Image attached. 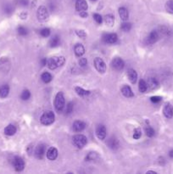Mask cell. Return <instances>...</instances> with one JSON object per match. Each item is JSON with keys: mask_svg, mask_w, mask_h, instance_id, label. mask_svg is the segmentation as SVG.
I'll list each match as a JSON object with an SVG mask.
<instances>
[{"mask_svg": "<svg viewBox=\"0 0 173 174\" xmlns=\"http://www.w3.org/2000/svg\"><path fill=\"white\" fill-rule=\"evenodd\" d=\"M47 158L50 161H54L58 157V150L54 147H51L47 151Z\"/></svg>", "mask_w": 173, "mask_h": 174, "instance_id": "16", "label": "cell"}, {"mask_svg": "<svg viewBox=\"0 0 173 174\" xmlns=\"http://www.w3.org/2000/svg\"><path fill=\"white\" fill-rule=\"evenodd\" d=\"M160 37V35L158 31H152L149 34V36L146 37L145 43L149 45L154 44V43H156L159 40Z\"/></svg>", "mask_w": 173, "mask_h": 174, "instance_id": "6", "label": "cell"}, {"mask_svg": "<svg viewBox=\"0 0 173 174\" xmlns=\"http://www.w3.org/2000/svg\"><path fill=\"white\" fill-rule=\"evenodd\" d=\"M75 9L78 12L86 11L87 9V4H86V0H76Z\"/></svg>", "mask_w": 173, "mask_h": 174, "instance_id": "14", "label": "cell"}, {"mask_svg": "<svg viewBox=\"0 0 173 174\" xmlns=\"http://www.w3.org/2000/svg\"><path fill=\"white\" fill-rule=\"evenodd\" d=\"M13 9H13V6H12L11 4H7L4 5V10L6 14H10V13H12V12H13Z\"/></svg>", "mask_w": 173, "mask_h": 174, "instance_id": "37", "label": "cell"}, {"mask_svg": "<svg viewBox=\"0 0 173 174\" xmlns=\"http://www.w3.org/2000/svg\"><path fill=\"white\" fill-rule=\"evenodd\" d=\"M60 37H59L58 35H55V36H53V37L50 39V41H49V46H50L51 48H55V47H58V46L60 45Z\"/></svg>", "mask_w": 173, "mask_h": 174, "instance_id": "25", "label": "cell"}, {"mask_svg": "<svg viewBox=\"0 0 173 174\" xmlns=\"http://www.w3.org/2000/svg\"><path fill=\"white\" fill-rule=\"evenodd\" d=\"M166 9L170 14H173V0H169L166 2Z\"/></svg>", "mask_w": 173, "mask_h": 174, "instance_id": "30", "label": "cell"}, {"mask_svg": "<svg viewBox=\"0 0 173 174\" xmlns=\"http://www.w3.org/2000/svg\"><path fill=\"white\" fill-rule=\"evenodd\" d=\"M75 93H77L78 95H80V96H86V95H88V94L90 93L89 91L85 90L84 89L80 88V87H76L75 89Z\"/></svg>", "mask_w": 173, "mask_h": 174, "instance_id": "29", "label": "cell"}, {"mask_svg": "<svg viewBox=\"0 0 173 174\" xmlns=\"http://www.w3.org/2000/svg\"><path fill=\"white\" fill-rule=\"evenodd\" d=\"M47 61H48V59H46V58H43V59H42L41 60V64L42 66H45L46 65H47Z\"/></svg>", "mask_w": 173, "mask_h": 174, "instance_id": "46", "label": "cell"}, {"mask_svg": "<svg viewBox=\"0 0 173 174\" xmlns=\"http://www.w3.org/2000/svg\"><path fill=\"white\" fill-rule=\"evenodd\" d=\"M104 19H105V21L106 25H108V26H113L114 22H115V17H114L113 15H111V14L106 15Z\"/></svg>", "mask_w": 173, "mask_h": 174, "instance_id": "26", "label": "cell"}, {"mask_svg": "<svg viewBox=\"0 0 173 174\" xmlns=\"http://www.w3.org/2000/svg\"><path fill=\"white\" fill-rule=\"evenodd\" d=\"M148 88L150 89L151 90L156 89L159 87V81H157V79L154 78H149L148 79V82H147Z\"/></svg>", "mask_w": 173, "mask_h": 174, "instance_id": "18", "label": "cell"}, {"mask_svg": "<svg viewBox=\"0 0 173 174\" xmlns=\"http://www.w3.org/2000/svg\"><path fill=\"white\" fill-rule=\"evenodd\" d=\"M138 89L141 93H145L148 89V85L147 82L143 79H141L139 81V84H138Z\"/></svg>", "mask_w": 173, "mask_h": 174, "instance_id": "28", "label": "cell"}, {"mask_svg": "<svg viewBox=\"0 0 173 174\" xmlns=\"http://www.w3.org/2000/svg\"><path fill=\"white\" fill-rule=\"evenodd\" d=\"M31 97V93L29 90H24L22 93H21V94H20V98H21V100H27L30 99Z\"/></svg>", "mask_w": 173, "mask_h": 174, "instance_id": "32", "label": "cell"}, {"mask_svg": "<svg viewBox=\"0 0 173 174\" xmlns=\"http://www.w3.org/2000/svg\"><path fill=\"white\" fill-rule=\"evenodd\" d=\"M73 130L76 132V133H80V132H82L83 130L85 129V127H86V123L83 121H75L74 123H73Z\"/></svg>", "mask_w": 173, "mask_h": 174, "instance_id": "15", "label": "cell"}, {"mask_svg": "<svg viewBox=\"0 0 173 174\" xmlns=\"http://www.w3.org/2000/svg\"><path fill=\"white\" fill-rule=\"evenodd\" d=\"M27 14L26 13H22L21 15H20V17H21V19H27Z\"/></svg>", "mask_w": 173, "mask_h": 174, "instance_id": "47", "label": "cell"}, {"mask_svg": "<svg viewBox=\"0 0 173 174\" xmlns=\"http://www.w3.org/2000/svg\"><path fill=\"white\" fill-rule=\"evenodd\" d=\"M119 15H120V19L122 21H127L128 16H129V14H128V10L125 7H121L119 9Z\"/></svg>", "mask_w": 173, "mask_h": 174, "instance_id": "24", "label": "cell"}, {"mask_svg": "<svg viewBox=\"0 0 173 174\" xmlns=\"http://www.w3.org/2000/svg\"><path fill=\"white\" fill-rule=\"evenodd\" d=\"M169 156L171 158H173V149H171L169 151Z\"/></svg>", "mask_w": 173, "mask_h": 174, "instance_id": "48", "label": "cell"}, {"mask_svg": "<svg viewBox=\"0 0 173 174\" xmlns=\"http://www.w3.org/2000/svg\"><path fill=\"white\" fill-rule=\"evenodd\" d=\"M107 144H108V146L109 148L112 149H117L120 147V143H119L118 139L114 137L110 138L107 142Z\"/></svg>", "mask_w": 173, "mask_h": 174, "instance_id": "17", "label": "cell"}, {"mask_svg": "<svg viewBox=\"0 0 173 174\" xmlns=\"http://www.w3.org/2000/svg\"><path fill=\"white\" fill-rule=\"evenodd\" d=\"M74 51H75V55L77 57H81L84 55L85 53V48L83 47V44H75V48H74Z\"/></svg>", "mask_w": 173, "mask_h": 174, "instance_id": "19", "label": "cell"}, {"mask_svg": "<svg viewBox=\"0 0 173 174\" xmlns=\"http://www.w3.org/2000/svg\"><path fill=\"white\" fill-rule=\"evenodd\" d=\"M94 21L98 23V24H101V23L103 22V17H102L99 14H97V13L94 14Z\"/></svg>", "mask_w": 173, "mask_h": 174, "instance_id": "41", "label": "cell"}, {"mask_svg": "<svg viewBox=\"0 0 173 174\" xmlns=\"http://www.w3.org/2000/svg\"><path fill=\"white\" fill-rule=\"evenodd\" d=\"M91 1H96V0H91Z\"/></svg>", "mask_w": 173, "mask_h": 174, "instance_id": "49", "label": "cell"}, {"mask_svg": "<svg viewBox=\"0 0 173 174\" xmlns=\"http://www.w3.org/2000/svg\"><path fill=\"white\" fill-rule=\"evenodd\" d=\"M96 135L98 139L103 140L106 137V128L104 125H98L96 128Z\"/></svg>", "mask_w": 173, "mask_h": 174, "instance_id": "10", "label": "cell"}, {"mask_svg": "<svg viewBox=\"0 0 173 174\" xmlns=\"http://www.w3.org/2000/svg\"><path fill=\"white\" fill-rule=\"evenodd\" d=\"M145 134H146V135L148 136V137L149 138H152L153 136L154 135V130L153 127H145Z\"/></svg>", "mask_w": 173, "mask_h": 174, "instance_id": "31", "label": "cell"}, {"mask_svg": "<svg viewBox=\"0 0 173 174\" xmlns=\"http://www.w3.org/2000/svg\"><path fill=\"white\" fill-rule=\"evenodd\" d=\"M75 34L81 38H85L86 37V32L84 30H76L75 31Z\"/></svg>", "mask_w": 173, "mask_h": 174, "instance_id": "40", "label": "cell"}, {"mask_svg": "<svg viewBox=\"0 0 173 174\" xmlns=\"http://www.w3.org/2000/svg\"><path fill=\"white\" fill-rule=\"evenodd\" d=\"M97 154L96 153H94V152H91V153H89L87 156H86V161H94V160H95L96 158H97Z\"/></svg>", "mask_w": 173, "mask_h": 174, "instance_id": "39", "label": "cell"}, {"mask_svg": "<svg viewBox=\"0 0 173 174\" xmlns=\"http://www.w3.org/2000/svg\"><path fill=\"white\" fill-rule=\"evenodd\" d=\"M79 65L82 67H85L87 65V59L86 58H81L79 59Z\"/></svg>", "mask_w": 173, "mask_h": 174, "instance_id": "43", "label": "cell"}, {"mask_svg": "<svg viewBox=\"0 0 173 174\" xmlns=\"http://www.w3.org/2000/svg\"><path fill=\"white\" fill-rule=\"evenodd\" d=\"M65 62V59L63 56H60V57H52L49 58L47 61V66L50 70H54L57 67L62 66Z\"/></svg>", "mask_w": 173, "mask_h": 174, "instance_id": "1", "label": "cell"}, {"mask_svg": "<svg viewBox=\"0 0 173 174\" xmlns=\"http://www.w3.org/2000/svg\"><path fill=\"white\" fill-rule=\"evenodd\" d=\"M162 98L160 96H153L150 98L151 102H153L154 104H157V103H160L161 101Z\"/></svg>", "mask_w": 173, "mask_h": 174, "instance_id": "42", "label": "cell"}, {"mask_svg": "<svg viewBox=\"0 0 173 174\" xmlns=\"http://www.w3.org/2000/svg\"><path fill=\"white\" fill-rule=\"evenodd\" d=\"M12 163H13V166L15 167V171H17V172H21L25 168V162L22 158H20L19 156H15L12 161Z\"/></svg>", "mask_w": 173, "mask_h": 174, "instance_id": "7", "label": "cell"}, {"mask_svg": "<svg viewBox=\"0 0 173 174\" xmlns=\"http://www.w3.org/2000/svg\"><path fill=\"white\" fill-rule=\"evenodd\" d=\"M9 93V87L7 84L0 86V98H6Z\"/></svg>", "mask_w": 173, "mask_h": 174, "instance_id": "21", "label": "cell"}, {"mask_svg": "<svg viewBox=\"0 0 173 174\" xmlns=\"http://www.w3.org/2000/svg\"><path fill=\"white\" fill-rule=\"evenodd\" d=\"M64 94L62 92H59L55 96V100H54V108L56 110L57 112H61L64 110Z\"/></svg>", "mask_w": 173, "mask_h": 174, "instance_id": "2", "label": "cell"}, {"mask_svg": "<svg viewBox=\"0 0 173 174\" xmlns=\"http://www.w3.org/2000/svg\"><path fill=\"white\" fill-rule=\"evenodd\" d=\"M15 133H16V127L14 125H12V124L8 125L5 127V129H4V134H6L7 136H13Z\"/></svg>", "mask_w": 173, "mask_h": 174, "instance_id": "22", "label": "cell"}, {"mask_svg": "<svg viewBox=\"0 0 173 174\" xmlns=\"http://www.w3.org/2000/svg\"><path fill=\"white\" fill-rule=\"evenodd\" d=\"M40 122H41L42 125H45V126L51 125L54 122V114L50 111H45L42 115L41 118H40Z\"/></svg>", "mask_w": 173, "mask_h": 174, "instance_id": "3", "label": "cell"}, {"mask_svg": "<svg viewBox=\"0 0 173 174\" xmlns=\"http://www.w3.org/2000/svg\"><path fill=\"white\" fill-rule=\"evenodd\" d=\"M121 93L122 94L124 95L125 97H127V98H130V97H133V93H132V89L131 88L129 87V86H124V87H122V89H121Z\"/></svg>", "mask_w": 173, "mask_h": 174, "instance_id": "23", "label": "cell"}, {"mask_svg": "<svg viewBox=\"0 0 173 174\" xmlns=\"http://www.w3.org/2000/svg\"><path fill=\"white\" fill-rule=\"evenodd\" d=\"M37 17H38V21H40L42 22H44L46 21H48L49 17V11L47 9V8L43 5L39 6L38 9V12H37Z\"/></svg>", "mask_w": 173, "mask_h": 174, "instance_id": "5", "label": "cell"}, {"mask_svg": "<svg viewBox=\"0 0 173 174\" xmlns=\"http://www.w3.org/2000/svg\"><path fill=\"white\" fill-rule=\"evenodd\" d=\"M120 29L122 30L123 32H129L130 30L132 29V24L128 22H124L120 26Z\"/></svg>", "mask_w": 173, "mask_h": 174, "instance_id": "33", "label": "cell"}, {"mask_svg": "<svg viewBox=\"0 0 173 174\" xmlns=\"http://www.w3.org/2000/svg\"><path fill=\"white\" fill-rule=\"evenodd\" d=\"M40 35L42 37H48L50 35V30L49 28H43L40 31Z\"/></svg>", "mask_w": 173, "mask_h": 174, "instance_id": "35", "label": "cell"}, {"mask_svg": "<svg viewBox=\"0 0 173 174\" xmlns=\"http://www.w3.org/2000/svg\"><path fill=\"white\" fill-rule=\"evenodd\" d=\"M142 136V132L139 128H136L133 132V138L135 139H139Z\"/></svg>", "mask_w": 173, "mask_h": 174, "instance_id": "36", "label": "cell"}, {"mask_svg": "<svg viewBox=\"0 0 173 174\" xmlns=\"http://www.w3.org/2000/svg\"><path fill=\"white\" fill-rule=\"evenodd\" d=\"M127 76H128V78H129V80H130V81H131L132 83H133V84L136 83L137 79H138V73L136 72L135 70H133V69H130V70H128Z\"/></svg>", "mask_w": 173, "mask_h": 174, "instance_id": "20", "label": "cell"}, {"mask_svg": "<svg viewBox=\"0 0 173 174\" xmlns=\"http://www.w3.org/2000/svg\"><path fill=\"white\" fill-rule=\"evenodd\" d=\"M94 66L99 73H105V72L106 65L101 58L98 57V58L94 59Z\"/></svg>", "mask_w": 173, "mask_h": 174, "instance_id": "8", "label": "cell"}, {"mask_svg": "<svg viewBox=\"0 0 173 174\" xmlns=\"http://www.w3.org/2000/svg\"><path fill=\"white\" fill-rule=\"evenodd\" d=\"M17 4L20 6H27L29 4L28 0H17Z\"/></svg>", "mask_w": 173, "mask_h": 174, "instance_id": "44", "label": "cell"}, {"mask_svg": "<svg viewBox=\"0 0 173 174\" xmlns=\"http://www.w3.org/2000/svg\"><path fill=\"white\" fill-rule=\"evenodd\" d=\"M73 109H74V105H73V103L72 102H69L66 105V109H65V113L67 115H70L73 111Z\"/></svg>", "mask_w": 173, "mask_h": 174, "instance_id": "34", "label": "cell"}, {"mask_svg": "<svg viewBox=\"0 0 173 174\" xmlns=\"http://www.w3.org/2000/svg\"><path fill=\"white\" fill-rule=\"evenodd\" d=\"M80 15L83 17V18H86L87 17V13H86V11H81L80 12Z\"/></svg>", "mask_w": 173, "mask_h": 174, "instance_id": "45", "label": "cell"}, {"mask_svg": "<svg viewBox=\"0 0 173 174\" xmlns=\"http://www.w3.org/2000/svg\"><path fill=\"white\" fill-rule=\"evenodd\" d=\"M72 142H73V145H75V147H77L78 149H82L86 145L87 139L83 134H77V135H75L73 137Z\"/></svg>", "mask_w": 173, "mask_h": 174, "instance_id": "4", "label": "cell"}, {"mask_svg": "<svg viewBox=\"0 0 173 174\" xmlns=\"http://www.w3.org/2000/svg\"><path fill=\"white\" fill-rule=\"evenodd\" d=\"M41 79L43 82L49 83V82L52 81L53 78H52V75L50 74V73H49V72H43L41 76Z\"/></svg>", "mask_w": 173, "mask_h": 174, "instance_id": "27", "label": "cell"}, {"mask_svg": "<svg viewBox=\"0 0 173 174\" xmlns=\"http://www.w3.org/2000/svg\"><path fill=\"white\" fill-rule=\"evenodd\" d=\"M163 114L166 118H171L173 116V106L170 103H166L163 109Z\"/></svg>", "mask_w": 173, "mask_h": 174, "instance_id": "13", "label": "cell"}, {"mask_svg": "<svg viewBox=\"0 0 173 174\" xmlns=\"http://www.w3.org/2000/svg\"><path fill=\"white\" fill-rule=\"evenodd\" d=\"M125 66L124 61L120 58H115L112 61V67L115 70H122Z\"/></svg>", "mask_w": 173, "mask_h": 174, "instance_id": "12", "label": "cell"}, {"mask_svg": "<svg viewBox=\"0 0 173 174\" xmlns=\"http://www.w3.org/2000/svg\"><path fill=\"white\" fill-rule=\"evenodd\" d=\"M17 31H18L19 35H20V36H26L27 34V29L24 26H19Z\"/></svg>", "mask_w": 173, "mask_h": 174, "instance_id": "38", "label": "cell"}, {"mask_svg": "<svg viewBox=\"0 0 173 174\" xmlns=\"http://www.w3.org/2000/svg\"><path fill=\"white\" fill-rule=\"evenodd\" d=\"M117 39H118V37L116 33L105 34L103 37V40L105 41L106 44H116L117 42Z\"/></svg>", "mask_w": 173, "mask_h": 174, "instance_id": "11", "label": "cell"}, {"mask_svg": "<svg viewBox=\"0 0 173 174\" xmlns=\"http://www.w3.org/2000/svg\"><path fill=\"white\" fill-rule=\"evenodd\" d=\"M46 146L43 144H41L37 146V148L35 149V156L38 159H42V157L45 155Z\"/></svg>", "mask_w": 173, "mask_h": 174, "instance_id": "9", "label": "cell"}]
</instances>
